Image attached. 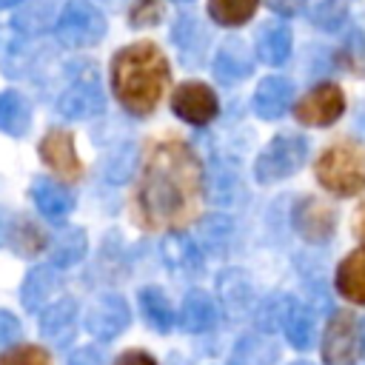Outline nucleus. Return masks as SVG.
Returning <instances> with one entry per match:
<instances>
[{
  "mask_svg": "<svg viewBox=\"0 0 365 365\" xmlns=\"http://www.w3.org/2000/svg\"><path fill=\"white\" fill-rule=\"evenodd\" d=\"M163 257H165V262H168L171 268H177V271H191V268L200 265L194 240L185 237V234H180V231H171V234L163 240Z\"/></svg>",
  "mask_w": 365,
  "mask_h": 365,
  "instance_id": "bb28decb",
  "label": "nucleus"
},
{
  "mask_svg": "<svg viewBox=\"0 0 365 365\" xmlns=\"http://www.w3.org/2000/svg\"><path fill=\"white\" fill-rule=\"evenodd\" d=\"M114 365H157V359H154L148 351H140V348H134V351H125V354H120V356L114 359Z\"/></svg>",
  "mask_w": 365,
  "mask_h": 365,
  "instance_id": "72a5a7b5",
  "label": "nucleus"
},
{
  "mask_svg": "<svg viewBox=\"0 0 365 365\" xmlns=\"http://www.w3.org/2000/svg\"><path fill=\"white\" fill-rule=\"evenodd\" d=\"M103 108H106V97L97 83V74L77 77L57 100V111L66 120H88V117L100 114Z\"/></svg>",
  "mask_w": 365,
  "mask_h": 365,
  "instance_id": "1a4fd4ad",
  "label": "nucleus"
},
{
  "mask_svg": "<svg viewBox=\"0 0 365 365\" xmlns=\"http://www.w3.org/2000/svg\"><path fill=\"white\" fill-rule=\"evenodd\" d=\"M257 3L259 0H208V14L220 26L234 29V26H242V23H248L254 17Z\"/></svg>",
  "mask_w": 365,
  "mask_h": 365,
  "instance_id": "cd10ccee",
  "label": "nucleus"
},
{
  "mask_svg": "<svg viewBox=\"0 0 365 365\" xmlns=\"http://www.w3.org/2000/svg\"><path fill=\"white\" fill-rule=\"evenodd\" d=\"M194 37H197V48H202V43H205V31L200 29V23L191 20V17L180 20L177 29H174V40H177V46H180L182 51H188V48H194Z\"/></svg>",
  "mask_w": 365,
  "mask_h": 365,
  "instance_id": "2f4dec72",
  "label": "nucleus"
},
{
  "mask_svg": "<svg viewBox=\"0 0 365 365\" xmlns=\"http://www.w3.org/2000/svg\"><path fill=\"white\" fill-rule=\"evenodd\" d=\"M0 365H51V359L40 345H17L0 356Z\"/></svg>",
  "mask_w": 365,
  "mask_h": 365,
  "instance_id": "7c9ffc66",
  "label": "nucleus"
},
{
  "mask_svg": "<svg viewBox=\"0 0 365 365\" xmlns=\"http://www.w3.org/2000/svg\"><path fill=\"white\" fill-rule=\"evenodd\" d=\"M359 123H362V128H365V111H362V117H359Z\"/></svg>",
  "mask_w": 365,
  "mask_h": 365,
  "instance_id": "58836bf2",
  "label": "nucleus"
},
{
  "mask_svg": "<svg viewBox=\"0 0 365 365\" xmlns=\"http://www.w3.org/2000/svg\"><path fill=\"white\" fill-rule=\"evenodd\" d=\"M140 311H143L145 322L154 331H160V334L171 331V325H174V308H171L168 297L163 294V288H154V285L151 288H143L140 291Z\"/></svg>",
  "mask_w": 365,
  "mask_h": 365,
  "instance_id": "5701e85b",
  "label": "nucleus"
},
{
  "mask_svg": "<svg viewBox=\"0 0 365 365\" xmlns=\"http://www.w3.org/2000/svg\"><path fill=\"white\" fill-rule=\"evenodd\" d=\"M291 225L308 242H328L334 234V225H336V214L322 200L302 197L291 211Z\"/></svg>",
  "mask_w": 365,
  "mask_h": 365,
  "instance_id": "9b49d317",
  "label": "nucleus"
},
{
  "mask_svg": "<svg viewBox=\"0 0 365 365\" xmlns=\"http://www.w3.org/2000/svg\"><path fill=\"white\" fill-rule=\"evenodd\" d=\"M74 328H77V302L71 297L54 299L48 308H43L40 334L46 339H54L57 345H63V342H68L74 336Z\"/></svg>",
  "mask_w": 365,
  "mask_h": 365,
  "instance_id": "dca6fc26",
  "label": "nucleus"
},
{
  "mask_svg": "<svg viewBox=\"0 0 365 365\" xmlns=\"http://www.w3.org/2000/svg\"><path fill=\"white\" fill-rule=\"evenodd\" d=\"M279 319H282L279 325H282L288 342H291L297 351L311 348V342H314V317H311V311H308L305 305H299V302H294V299H285Z\"/></svg>",
  "mask_w": 365,
  "mask_h": 365,
  "instance_id": "412c9836",
  "label": "nucleus"
},
{
  "mask_svg": "<svg viewBox=\"0 0 365 365\" xmlns=\"http://www.w3.org/2000/svg\"><path fill=\"white\" fill-rule=\"evenodd\" d=\"M348 6L351 0H302L305 17L322 31H336L348 17Z\"/></svg>",
  "mask_w": 365,
  "mask_h": 365,
  "instance_id": "a878e982",
  "label": "nucleus"
},
{
  "mask_svg": "<svg viewBox=\"0 0 365 365\" xmlns=\"http://www.w3.org/2000/svg\"><path fill=\"white\" fill-rule=\"evenodd\" d=\"M177 3H188V0H177Z\"/></svg>",
  "mask_w": 365,
  "mask_h": 365,
  "instance_id": "a19ab883",
  "label": "nucleus"
},
{
  "mask_svg": "<svg viewBox=\"0 0 365 365\" xmlns=\"http://www.w3.org/2000/svg\"><path fill=\"white\" fill-rule=\"evenodd\" d=\"M291 365H311V362H291Z\"/></svg>",
  "mask_w": 365,
  "mask_h": 365,
  "instance_id": "ea45409f",
  "label": "nucleus"
},
{
  "mask_svg": "<svg viewBox=\"0 0 365 365\" xmlns=\"http://www.w3.org/2000/svg\"><path fill=\"white\" fill-rule=\"evenodd\" d=\"M31 197H34L37 211L46 220H51V222H60V220H66L74 211V194L66 185H60V182L37 180L34 188H31Z\"/></svg>",
  "mask_w": 365,
  "mask_h": 365,
  "instance_id": "a211bd4d",
  "label": "nucleus"
},
{
  "mask_svg": "<svg viewBox=\"0 0 365 365\" xmlns=\"http://www.w3.org/2000/svg\"><path fill=\"white\" fill-rule=\"evenodd\" d=\"M68 365H103V356L94 348H80L68 356Z\"/></svg>",
  "mask_w": 365,
  "mask_h": 365,
  "instance_id": "f704fd0d",
  "label": "nucleus"
},
{
  "mask_svg": "<svg viewBox=\"0 0 365 365\" xmlns=\"http://www.w3.org/2000/svg\"><path fill=\"white\" fill-rule=\"evenodd\" d=\"M202 191L205 180L194 148L180 140H163L140 171L137 214L148 228H180L194 220Z\"/></svg>",
  "mask_w": 365,
  "mask_h": 365,
  "instance_id": "f257e3e1",
  "label": "nucleus"
},
{
  "mask_svg": "<svg viewBox=\"0 0 365 365\" xmlns=\"http://www.w3.org/2000/svg\"><path fill=\"white\" fill-rule=\"evenodd\" d=\"M362 351L359 322L351 311H334L322 336V359L325 365H354Z\"/></svg>",
  "mask_w": 365,
  "mask_h": 365,
  "instance_id": "423d86ee",
  "label": "nucleus"
},
{
  "mask_svg": "<svg viewBox=\"0 0 365 365\" xmlns=\"http://www.w3.org/2000/svg\"><path fill=\"white\" fill-rule=\"evenodd\" d=\"M40 160L63 180V182H74L83 174L77 148H74V137L66 128H51L43 140H40Z\"/></svg>",
  "mask_w": 365,
  "mask_h": 365,
  "instance_id": "9d476101",
  "label": "nucleus"
},
{
  "mask_svg": "<svg viewBox=\"0 0 365 365\" xmlns=\"http://www.w3.org/2000/svg\"><path fill=\"white\" fill-rule=\"evenodd\" d=\"M83 254H86V231L74 228V225L60 228L54 237V245H51V262L57 268H68V265L80 262Z\"/></svg>",
  "mask_w": 365,
  "mask_h": 365,
  "instance_id": "b1692460",
  "label": "nucleus"
},
{
  "mask_svg": "<svg viewBox=\"0 0 365 365\" xmlns=\"http://www.w3.org/2000/svg\"><path fill=\"white\" fill-rule=\"evenodd\" d=\"M171 111L191 125H208L220 114V103L211 86L200 80H185L171 91Z\"/></svg>",
  "mask_w": 365,
  "mask_h": 365,
  "instance_id": "0eeeda50",
  "label": "nucleus"
},
{
  "mask_svg": "<svg viewBox=\"0 0 365 365\" xmlns=\"http://www.w3.org/2000/svg\"><path fill=\"white\" fill-rule=\"evenodd\" d=\"M9 234H11V214L6 208H0V245L9 242Z\"/></svg>",
  "mask_w": 365,
  "mask_h": 365,
  "instance_id": "c9c22d12",
  "label": "nucleus"
},
{
  "mask_svg": "<svg viewBox=\"0 0 365 365\" xmlns=\"http://www.w3.org/2000/svg\"><path fill=\"white\" fill-rule=\"evenodd\" d=\"M308 157V143L299 134H277L257 157L254 165V177L259 182H277L285 180L291 174H297L302 168Z\"/></svg>",
  "mask_w": 365,
  "mask_h": 365,
  "instance_id": "39448f33",
  "label": "nucleus"
},
{
  "mask_svg": "<svg viewBox=\"0 0 365 365\" xmlns=\"http://www.w3.org/2000/svg\"><path fill=\"white\" fill-rule=\"evenodd\" d=\"M20 0H0V9H11V6H17Z\"/></svg>",
  "mask_w": 365,
  "mask_h": 365,
  "instance_id": "4c0bfd02",
  "label": "nucleus"
},
{
  "mask_svg": "<svg viewBox=\"0 0 365 365\" xmlns=\"http://www.w3.org/2000/svg\"><path fill=\"white\" fill-rule=\"evenodd\" d=\"M9 242L17 248V254L23 257H31V254H40L46 248V234L40 225H34L31 220L20 217L17 222L11 220V234H9Z\"/></svg>",
  "mask_w": 365,
  "mask_h": 365,
  "instance_id": "c85d7f7f",
  "label": "nucleus"
},
{
  "mask_svg": "<svg viewBox=\"0 0 365 365\" xmlns=\"http://www.w3.org/2000/svg\"><path fill=\"white\" fill-rule=\"evenodd\" d=\"M20 334H23L20 319H17L11 311H3V308H0V348H6V345H11V342H17V339H20Z\"/></svg>",
  "mask_w": 365,
  "mask_h": 365,
  "instance_id": "473e14b6",
  "label": "nucleus"
},
{
  "mask_svg": "<svg viewBox=\"0 0 365 365\" xmlns=\"http://www.w3.org/2000/svg\"><path fill=\"white\" fill-rule=\"evenodd\" d=\"M317 180L336 197H354L365 188V148L354 140L328 145L317 160Z\"/></svg>",
  "mask_w": 365,
  "mask_h": 365,
  "instance_id": "7ed1b4c3",
  "label": "nucleus"
},
{
  "mask_svg": "<svg viewBox=\"0 0 365 365\" xmlns=\"http://www.w3.org/2000/svg\"><path fill=\"white\" fill-rule=\"evenodd\" d=\"M336 291L356 302V305H365V248L359 251H351L339 265H336Z\"/></svg>",
  "mask_w": 365,
  "mask_h": 365,
  "instance_id": "aec40b11",
  "label": "nucleus"
},
{
  "mask_svg": "<svg viewBox=\"0 0 365 365\" xmlns=\"http://www.w3.org/2000/svg\"><path fill=\"white\" fill-rule=\"evenodd\" d=\"M356 237L365 242V205H362V211H359V217H356Z\"/></svg>",
  "mask_w": 365,
  "mask_h": 365,
  "instance_id": "e433bc0d",
  "label": "nucleus"
},
{
  "mask_svg": "<svg viewBox=\"0 0 365 365\" xmlns=\"http://www.w3.org/2000/svg\"><path fill=\"white\" fill-rule=\"evenodd\" d=\"M342 111H345V94H342V88L336 83H319L294 108L297 120L302 125H314V128L336 123L342 117Z\"/></svg>",
  "mask_w": 365,
  "mask_h": 365,
  "instance_id": "6e6552de",
  "label": "nucleus"
},
{
  "mask_svg": "<svg viewBox=\"0 0 365 365\" xmlns=\"http://www.w3.org/2000/svg\"><path fill=\"white\" fill-rule=\"evenodd\" d=\"M60 285H63V279L57 277L54 268H46V265L31 268V271L26 274V279H23V288H20L23 308H26V311H37V308H43L48 299L57 297Z\"/></svg>",
  "mask_w": 365,
  "mask_h": 365,
  "instance_id": "6ab92c4d",
  "label": "nucleus"
},
{
  "mask_svg": "<svg viewBox=\"0 0 365 365\" xmlns=\"http://www.w3.org/2000/svg\"><path fill=\"white\" fill-rule=\"evenodd\" d=\"M254 71V60L248 54V48L240 43V40H225L220 48H217V57H214V77L225 86H234V83H242L245 77H251Z\"/></svg>",
  "mask_w": 365,
  "mask_h": 365,
  "instance_id": "ddd939ff",
  "label": "nucleus"
},
{
  "mask_svg": "<svg viewBox=\"0 0 365 365\" xmlns=\"http://www.w3.org/2000/svg\"><path fill=\"white\" fill-rule=\"evenodd\" d=\"M131 322L128 305L123 297L117 294H103L91 302V308L86 311V328L97 336V339H114L120 336Z\"/></svg>",
  "mask_w": 365,
  "mask_h": 365,
  "instance_id": "f8f14e48",
  "label": "nucleus"
},
{
  "mask_svg": "<svg viewBox=\"0 0 365 365\" xmlns=\"http://www.w3.org/2000/svg\"><path fill=\"white\" fill-rule=\"evenodd\" d=\"M171 68L165 54L148 43H131L120 48L111 60V88L120 106L137 117H145L157 108L165 86H168Z\"/></svg>",
  "mask_w": 365,
  "mask_h": 365,
  "instance_id": "f03ea898",
  "label": "nucleus"
},
{
  "mask_svg": "<svg viewBox=\"0 0 365 365\" xmlns=\"http://www.w3.org/2000/svg\"><path fill=\"white\" fill-rule=\"evenodd\" d=\"M180 325L188 334H205L217 325V302L205 291L194 288L185 294L182 308H180Z\"/></svg>",
  "mask_w": 365,
  "mask_h": 365,
  "instance_id": "f3484780",
  "label": "nucleus"
},
{
  "mask_svg": "<svg viewBox=\"0 0 365 365\" xmlns=\"http://www.w3.org/2000/svg\"><path fill=\"white\" fill-rule=\"evenodd\" d=\"M163 11H165V3L163 0H134L131 9H128V23L134 29H145V26H154L163 20Z\"/></svg>",
  "mask_w": 365,
  "mask_h": 365,
  "instance_id": "c756f323",
  "label": "nucleus"
},
{
  "mask_svg": "<svg viewBox=\"0 0 365 365\" xmlns=\"http://www.w3.org/2000/svg\"><path fill=\"white\" fill-rule=\"evenodd\" d=\"M217 291H220V297L231 314H245L248 305L254 302L251 282L242 277V271H225L217 282Z\"/></svg>",
  "mask_w": 365,
  "mask_h": 365,
  "instance_id": "393cba45",
  "label": "nucleus"
},
{
  "mask_svg": "<svg viewBox=\"0 0 365 365\" xmlns=\"http://www.w3.org/2000/svg\"><path fill=\"white\" fill-rule=\"evenodd\" d=\"M291 26L285 20H268L257 31V57L268 66H282L291 57Z\"/></svg>",
  "mask_w": 365,
  "mask_h": 365,
  "instance_id": "2eb2a0df",
  "label": "nucleus"
},
{
  "mask_svg": "<svg viewBox=\"0 0 365 365\" xmlns=\"http://www.w3.org/2000/svg\"><path fill=\"white\" fill-rule=\"evenodd\" d=\"M294 100V83L285 77H262V83L254 91V111L262 120H277L285 114V108Z\"/></svg>",
  "mask_w": 365,
  "mask_h": 365,
  "instance_id": "4468645a",
  "label": "nucleus"
},
{
  "mask_svg": "<svg viewBox=\"0 0 365 365\" xmlns=\"http://www.w3.org/2000/svg\"><path fill=\"white\" fill-rule=\"evenodd\" d=\"M31 125V106L20 91L0 94V131L9 137H23Z\"/></svg>",
  "mask_w": 365,
  "mask_h": 365,
  "instance_id": "4be33fe9",
  "label": "nucleus"
},
{
  "mask_svg": "<svg viewBox=\"0 0 365 365\" xmlns=\"http://www.w3.org/2000/svg\"><path fill=\"white\" fill-rule=\"evenodd\" d=\"M106 34V17L94 3L68 0L54 23V37L68 48H88L97 46Z\"/></svg>",
  "mask_w": 365,
  "mask_h": 365,
  "instance_id": "20e7f679",
  "label": "nucleus"
}]
</instances>
